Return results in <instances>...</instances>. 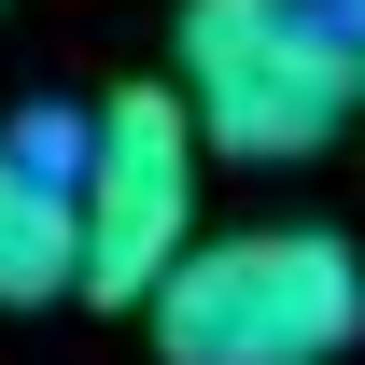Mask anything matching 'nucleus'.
Instances as JSON below:
<instances>
[{"label": "nucleus", "mask_w": 365, "mask_h": 365, "mask_svg": "<svg viewBox=\"0 0 365 365\" xmlns=\"http://www.w3.org/2000/svg\"><path fill=\"white\" fill-rule=\"evenodd\" d=\"M140 323L155 365H337L365 337V267L337 225H225L155 267Z\"/></svg>", "instance_id": "nucleus-1"}, {"label": "nucleus", "mask_w": 365, "mask_h": 365, "mask_svg": "<svg viewBox=\"0 0 365 365\" xmlns=\"http://www.w3.org/2000/svg\"><path fill=\"white\" fill-rule=\"evenodd\" d=\"M182 113L239 169H295L351 127V0H182Z\"/></svg>", "instance_id": "nucleus-2"}, {"label": "nucleus", "mask_w": 365, "mask_h": 365, "mask_svg": "<svg viewBox=\"0 0 365 365\" xmlns=\"http://www.w3.org/2000/svg\"><path fill=\"white\" fill-rule=\"evenodd\" d=\"M197 113H182V85H127L85 113V169H71V225H85V267H71V295H98V309H140L155 295V267H169L182 239H197Z\"/></svg>", "instance_id": "nucleus-3"}, {"label": "nucleus", "mask_w": 365, "mask_h": 365, "mask_svg": "<svg viewBox=\"0 0 365 365\" xmlns=\"http://www.w3.org/2000/svg\"><path fill=\"white\" fill-rule=\"evenodd\" d=\"M71 267H85L71 169H43L29 140L0 127V309H43V295H71Z\"/></svg>", "instance_id": "nucleus-4"}, {"label": "nucleus", "mask_w": 365, "mask_h": 365, "mask_svg": "<svg viewBox=\"0 0 365 365\" xmlns=\"http://www.w3.org/2000/svg\"><path fill=\"white\" fill-rule=\"evenodd\" d=\"M351 127H365V0H351Z\"/></svg>", "instance_id": "nucleus-5"}]
</instances>
